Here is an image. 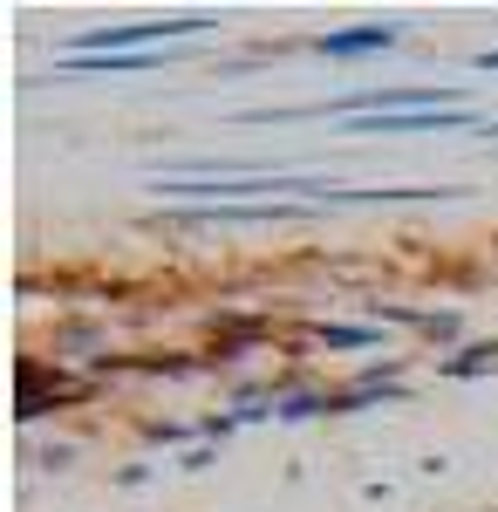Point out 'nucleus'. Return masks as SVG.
Returning a JSON list of instances; mask_svg holds the SVG:
<instances>
[{
	"label": "nucleus",
	"instance_id": "f257e3e1",
	"mask_svg": "<svg viewBox=\"0 0 498 512\" xmlns=\"http://www.w3.org/2000/svg\"><path fill=\"white\" fill-rule=\"evenodd\" d=\"M219 28V14H164V21H130V28H82L69 35V55H144L157 41H192Z\"/></svg>",
	"mask_w": 498,
	"mask_h": 512
},
{
	"label": "nucleus",
	"instance_id": "f03ea898",
	"mask_svg": "<svg viewBox=\"0 0 498 512\" xmlns=\"http://www.w3.org/2000/svg\"><path fill=\"white\" fill-rule=\"evenodd\" d=\"M396 41H403L396 21H362V28H342V35H314V55L348 62V55H376V48H396Z\"/></svg>",
	"mask_w": 498,
	"mask_h": 512
},
{
	"label": "nucleus",
	"instance_id": "7ed1b4c3",
	"mask_svg": "<svg viewBox=\"0 0 498 512\" xmlns=\"http://www.w3.org/2000/svg\"><path fill=\"white\" fill-rule=\"evenodd\" d=\"M437 369H444V376H485V369H498V342H471V349L444 355Z\"/></svg>",
	"mask_w": 498,
	"mask_h": 512
},
{
	"label": "nucleus",
	"instance_id": "20e7f679",
	"mask_svg": "<svg viewBox=\"0 0 498 512\" xmlns=\"http://www.w3.org/2000/svg\"><path fill=\"white\" fill-rule=\"evenodd\" d=\"M273 417H280V424H307V417H328V396H280V403H273Z\"/></svg>",
	"mask_w": 498,
	"mask_h": 512
},
{
	"label": "nucleus",
	"instance_id": "39448f33",
	"mask_svg": "<svg viewBox=\"0 0 498 512\" xmlns=\"http://www.w3.org/2000/svg\"><path fill=\"white\" fill-rule=\"evenodd\" d=\"M314 342H321V349H369V342H376V328H328V321H321V328H314Z\"/></svg>",
	"mask_w": 498,
	"mask_h": 512
},
{
	"label": "nucleus",
	"instance_id": "423d86ee",
	"mask_svg": "<svg viewBox=\"0 0 498 512\" xmlns=\"http://www.w3.org/2000/svg\"><path fill=\"white\" fill-rule=\"evenodd\" d=\"M485 137H498V123H492V117H485Z\"/></svg>",
	"mask_w": 498,
	"mask_h": 512
}]
</instances>
